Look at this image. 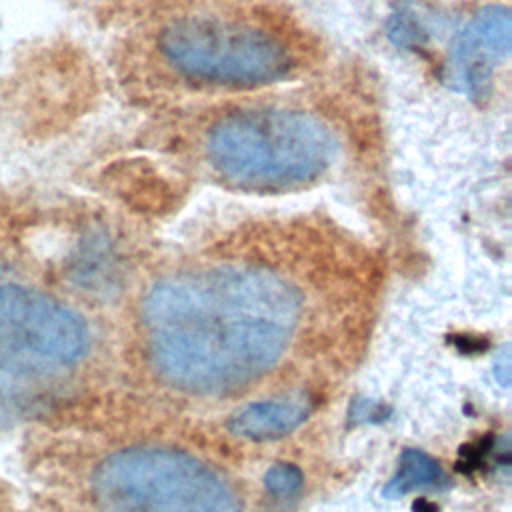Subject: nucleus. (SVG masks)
<instances>
[{
  "mask_svg": "<svg viewBox=\"0 0 512 512\" xmlns=\"http://www.w3.org/2000/svg\"><path fill=\"white\" fill-rule=\"evenodd\" d=\"M298 316L300 294L288 280L240 264L170 274L142 302L154 366L196 394L230 392L268 372Z\"/></svg>",
  "mask_w": 512,
  "mask_h": 512,
  "instance_id": "nucleus-1",
  "label": "nucleus"
},
{
  "mask_svg": "<svg viewBox=\"0 0 512 512\" xmlns=\"http://www.w3.org/2000/svg\"><path fill=\"white\" fill-rule=\"evenodd\" d=\"M210 164L244 188H292L322 176L336 142L318 118L288 108H250L218 118L206 134Z\"/></svg>",
  "mask_w": 512,
  "mask_h": 512,
  "instance_id": "nucleus-2",
  "label": "nucleus"
},
{
  "mask_svg": "<svg viewBox=\"0 0 512 512\" xmlns=\"http://www.w3.org/2000/svg\"><path fill=\"white\" fill-rule=\"evenodd\" d=\"M98 512H242L228 484L206 464L170 448H128L92 476Z\"/></svg>",
  "mask_w": 512,
  "mask_h": 512,
  "instance_id": "nucleus-3",
  "label": "nucleus"
},
{
  "mask_svg": "<svg viewBox=\"0 0 512 512\" xmlns=\"http://www.w3.org/2000/svg\"><path fill=\"white\" fill-rule=\"evenodd\" d=\"M158 48L178 74L210 84H270L292 66L280 38L246 22L220 18L174 20L160 32Z\"/></svg>",
  "mask_w": 512,
  "mask_h": 512,
  "instance_id": "nucleus-4",
  "label": "nucleus"
},
{
  "mask_svg": "<svg viewBox=\"0 0 512 512\" xmlns=\"http://www.w3.org/2000/svg\"><path fill=\"white\" fill-rule=\"evenodd\" d=\"M88 348L82 316L58 298L0 282V366L24 376H50L78 364Z\"/></svg>",
  "mask_w": 512,
  "mask_h": 512,
  "instance_id": "nucleus-5",
  "label": "nucleus"
},
{
  "mask_svg": "<svg viewBox=\"0 0 512 512\" xmlns=\"http://www.w3.org/2000/svg\"><path fill=\"white\" fill-rule=\"evenodd\" d=\"M510 50V12L504 6L480 10L458 34L450 52L452 76L460 90L482 96L496 64Z\"/></svg>",
  "mask_w": 512,
  "mask_h": 512,
  "instance_id": "nucleus-6",
  "label": "nucleus"
},
{
  "mask_svg": "<svg viewBox=\"0 0 512 512\" xmlns=\"http://www.w3.org/2000/svg\"><path fill=\"white\" fill-rule=\"evenodd\" d=\"M308 400L304 396H284L246 406L230 420L236 436L250 440H270L292 432L308 416Z\"/></svg>",
  "mask_w": 512,
  "mask_h": 512,
  "instance_id": "nucleus-7",
  "label": "nucleus"
},
{
  "mask_svg": "<svg viewBox=\"0 0 512 512\" xmlns=\"http://www.w3.org/2000/svg\"><path fill=\"white\" fill-rule=\"evenodd\" d=\"M442 480L440 466L420 450H406L400 456L398 470L384 488L388 496H402L410 490L434 486Z\"/></svg>",
  "mask_w": 512,
  "mask_h": 512,
  "instance_id": "nucleus-8",
  "label": "nucleus"
},
{
  "mask_svg": "<svg viewBox=\"0 0 512 512\" xmlns=\"http://www.w3.org/2000/svg\"><path fill=\"white\" fill-rule=\"evenodd\" d=\"M304 476L294 464H276L266 472V490L276 496H292L302 488Z\"/></svg>",
  "mask_w": 512,
  "mask_h": 512,
  "instance_id": "nucleus-9",
  "label": "nucleus"
}]
</instances>
